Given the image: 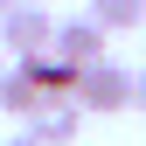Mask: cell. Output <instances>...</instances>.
I'll list each match as a JSON object with an SVG mask.
<instances>
[{
	"label": "cell",
	"mask_w": 146,
	"mask_h": 146,
	"mask_svg": "<svg viewBox=\"0 0 146 146\" xmlns=\"http://www.w3.org/2000/svg\"><path fill=\"white\" fill-rule=\"evenodd\" d=\"M28 77H35V90H42V98H77V70H70L56 49L28 56Z\"/></svg>",
	"instance_id": "obj_6"
},
{
	"label": "cell",
	"mask_w": 146,
	"mask_h": 146,
	"mask_svg": "<svg viewBox=\"0 0 146 146\" xmlns=\"http://www.w3.org/2000/svg\"><path fill=\"white\" fill-rule=\"evenodd\" d=\"M7 7H21V0H0V14H7Z\"/></svg>",
	"instance_id": "obj_10"
},
{
	"label": "cell",
	"mask_w": 146,
	"mask_h": 146,
	"mask_svg": "<svg viewBox=\"0 0 146 146\" xmlns=\"http://www.w3.org/2000/svg\"><path fill=\"white\" fill-rule=\"evenodd\" d=\"M49 42H56V14H49L42 0H21V7L0 14V56L28 63V56H42Z\"/></svg>",
	"instance_id": "obj_2"
},
{
	"label": "cell",
	"mask_w": 146,
	"mask_h": 146,
	"mask_svg": "<svg viewBox=\"0 0 146 146\" xmlns=\"http://www.w3.org/2000/svg\"><path fill=\"white\" fill-rule=\"evenodd\" d=\"M0 70H7V56H0Z\"/></svg>",
	"instance_id": "obj_11"
},
{
	"label": "cell",
	"mask_w": 146,
	"mask_h": 146,
	"mask_svg": "<svg viewBox=\"0 0 146 146\" xmlns=\"http://www.w3.org/2000/svg\"><path fill=\"white\" fill-rule=\"evenodd\" d=\"M132 84H139V70H125L118 56L77 70V104H84V118H90V111H132Z\"/></svg>",
	"instance_id": "obj_1"
},
{
	"label": "cell",
	"mask_w": 146,
	"mask_h": 146,
	"mask_svg": "<svg viewBox=\"0 0 146 146\" xmlns=\"http://www.w3.org/2000/svg\"><path fill=\"white\" fill-rule=\"evenodd\" d=\"M21 132H35L42 146H70V139L84 132V104H77V98H42V104L28 111Z\"/></svg>",
	"instance_id": "obj_4"
},
{
	"label": "cell",
	"mask_w": 146,
	"mask_h": 146,
	"mask_svg": "<svg viewBox=\"0 0 146 146\" xmlns=\"http://www.w3.org/2000/svg\"><path fill=\"white\" fill-rule=\"evenodd\" d=\"M7 146H42V139H35V132H14V139H7Z\"/></svg>",
	"instance_id": "obj_9"
},
{
	"label": "cell",
	"mask_w": 146,
	"mask_h": 146,
	"mask_svg": "<svg viewBox=\"0 0 146 146\" xmlns=\"http://www.w3.org/2000/svg\"><path fill=\"white\" fill-rule=\"evenodd\" d=\"M35 104H42V90H35V77H28V63H7V70H0V111L28 125V111H35Z\"/></svg>",
	"instance_id": "obj_5"
},
{
	"label": "cell",
	"mask_w": 146,
	"mask_h": 146,
	"mask_svg": "<svg viewBox=\"0 0 146 146\" xmlns=\"http://www.w3.org/2000/svg\"><path fill=\"white\" fill-rule=\"evenodd\" d=\"M90 21L104 35H132V28H146V0H90Z\"/></svg>",
	"instance_id": "obj_7"
},
{
	"label": "cell",
	"mask_w": 146,
	"mask_h": 146,
	"mask_svg": "<svg viewBox=\"0 0 146 146\" xmlns=\"http://www.w3.org/2000/svg\"><path fill=\"white\" fill-rule=\"evenodd\" d=\"M132 104H139V111H146V70H139V84H132Z\"/></svg>",
	"instance_id": "obj_8"
},
{
	"label": "cell",
	"mask_w": 146,
	"mask_h": 146,
	"mask_svg": "<svg viewBox=\"0 0 146 146\" xmlns=\"http://www.w3.org/2000/svg\"><path fill=\"white\" fill-rule=\"evenodd\" d=\"M104 42H111V35L90 21V14H70V21H56V42L49 49H56L70 70H90V63H104Z\"/></svg>",
	"instance_id": "obj_3"
}]
</instances>
